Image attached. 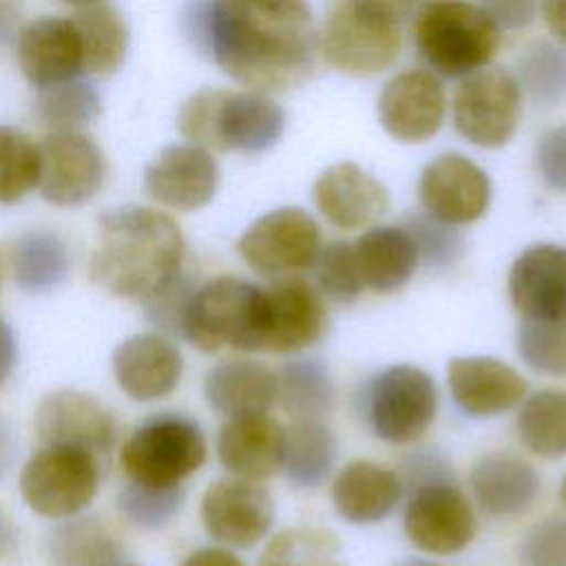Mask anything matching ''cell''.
<instances>
[{"label":"cell","mask_w":566,"mask_h":566,"mask_svg":"<svg viewBox=\"0 0 566 566\" xmlns=\"http://www.w3.org/2000/svg\"><path fill=\"white\" fill-rule=\"evenodd\" d=\"M35 431L44 444H66L91 453L111 451L117 438L115 418L93 396L57 389L35 409Z\"/></svg>","instance_id":"d6986e66"},{"label":"cell","mask_w":566,"mask_h":566,"mask_svg":"<svg viewBox=\"0 0 566 566\" xmlns=\"http://www.w3.org/2000/svg\"><path fill=\"white\" fill-rule=\"evenodd\" d=\"M321 294L336 303H352L363 292V276L356 263L354 248L345 241H332L321 248L314 263Z\"/></svg>","instance_id":"7bdbcfd3"},{"label":"cell","mask_w":566,"mask_h":566,"mask_svg":"<svg viewBox=\"0 0 566 566\" xmlns=\"http://www.w3.org/2000/svg\"><path fill=\"white\" fill-rule=\"evenodd\" d=\"M186 497L184 486H148L128 482L117 493V511L137 528H161L181 509Z\"/></svg>","instance_id":"60d3db41"},{"label":"cell","mask_w":566,"mask_h":566,"mask_svg":"<svg viewBox=\"0 0 566 566\" xmlns=\"http://www.w3.org/2000/svg\"><path fill=\"white\" fill-rule=\"evenodd\" d=\"M203 462L206 438L195 420L179 413L144 420L119 451L126 475L148 486H179Z\"/></svg>","instance_id":"52a82bcc"},{"label":"cell","mask_w":566,"mask_h":566,"mask_svg":"<svg viewBox=\"0 0 566 566\" xmlns=\"http://www.w3.org/2000/svg\"><path fill=\"white\" fill-rule=\"evenodd\" d=\"M11 265L20 290L42 294L64 283L71 261L66 243L57 232L35 228L15 239Z\"/></svg>","instance_id":"4dcf8cb0"},{"label":"cell","mask_w":566,"mask_h":566,"mask_svg":"<svg viewBox=\"0 0 566 566\" xmlns=\"http://www.w3.org/2000/svg\"><path fill=\"white\" fill-rule=\"evenodd\" d=\"M539 9L551 35L566 44V0H539Z\"/></svg>","instance_id":"f907efd6"},{"label":"cell","mask_w":566,"mask_h":566,"mask_svg":"<svg viewBox=\"0 0 566 566\" xmlns=\"http://www.w3.org/2000/svg\"><path fill=\"white\" fill-rule=\"evenodd\" d=\"M402 480L396 471L371 462H347L332 482V504L352 524H376L400 502Z\"/></svg>","instance_id":"484cf974"},{"label":"cell","mask_w":566,"mask_h":566,"mask_svg":"<svg viewBox=\"0 0 566 566\" xmlns=\"http://www.w3.org/2000/svg\"><path fill=\"white\" fill-rule=\"evenodd\" d=\"M522 117V88L511 71L484 66L462 77L451 104L453 128L478 148L509 144Z\"/></svg>","instance_id":"9c48e42d"},{"label":"cell","mask_w":566,"mask_h":566,"mask_svg":"<svg viewBox=\"0 0 566 566\" xmlns=\"http://www.w3.org/2000/svg\"><path fill=\"white\" fill-rule=\"evenodd\" d=\"M181 22L190 44L250 91H290L314 69L318 35L305 0H192Z\"/></svg>","instance_id":"6da1fadb"},{"label":"cell","mask_w":566,"mask_h":566,"mask_svg":"<svg viewBox=\"0 0 566 566\" xmlns=\"http://www.w3.org/2000/svg\"><path fill=\"white\" fill-rule=\"evenodd\" d=\"M455 405L469 416H497L526 398L528 385L517 369L493 356H455L447 365Z\"/></svg>","instance_id":"603a6c76"},{"label":"cell","mask_w":566,"mask_h":566,"mask_svg":"<svg viewBox=\"0 0 566 566\" xmlns=\"http://www.w3.org/2000/svg\"><path fill=\"white\" fill-rule=\"evenodd\" d=\"M562 502H564V506H566V478L562 480Z\"/></svg>","instance_id":"680465c9"},{"label":"cell","mask_w":566,"mask_h":566,"mask_svg":"<svg viewBox=\"0 0 566 566\" xmlns=\"http://www.w3.org/2000/svg\"><path fill=\"white\" fill-rule=\"evenodd\" d=\"M177 128L206 150L256 155L281 139L285 111L268 93L201 88L181 104Z\"/></svg>","instance_id":"3957f363"},{"label":"cell","mask_w":566,"mask_h":566,"mask_svg":"<svg viewBox=\"0 0 566 566\" xmlns=\"http://www.w3.org/2000/svg\"><path fill=\"white\" fill-rule=\"evenodd\" d=\"M469 482L480 509L495 517H513L528 511L539 493L535 469L511 453L482 455L471 469Z\"/></svg>","instance_id":"4316f807"},{"label":"cell","mask_w":566,"mask_h":566,"mask_svg":"<svg viewBox=\"0 0 566 566\" xmlns=\"http://www.w3.org/2000/svg\"><path fill=\"white\" fill-rule=\"evenodd\" d=\"M219 164L210 150L195 144H170L146 166V192L170 210H199L219 190Z\"/></svg>","instance_id":"ac0fdd59"},{"label":"cell","mask_w":566,"mask_h":566,"mask_svg":"<svg viewBox=\"0 0 566 566\" xmlns=\"http://www.w3.org/2000/svg\"><path fill=\"white\" fill-rule=\"evenodd\" d=\"M71 22L80 35L84 73L111 75L115 73L128 53V24L119 11L108 4L77 9Z\"/></svg>","instance_id":"f546056e"},{"label":"cell","mask_w":566,"mask_h":566,"mask_svg":"<svg viewBox=\"0 0 566 566\" xmlns=\"http://www.w3.org/2000/svg\"><path fill=\"white\" fill-rule=\"evenodd\" d=\"M363 283L374 292L400 290L418 268V252L402 226H374L352 245Z\"/></svg>","instance_id":"f1b7e54d"},{"label":"cell","mask_w":566,"mask_h":566,"mask_svg":"<svg viewBox=\"0 0 566 566\" xmlns=\"http://www.w3.org/2000/svg\"><path fill=\"white\" fill-rule=\"evenodd\" d=\"M535 166L546 186L566 192V124L548 128L537 139Z\"/></svg>","instance_id":"bcb514c9"},{"label":"cell","mask_w":566,"mask_h":566,"mask_svg":"<svg viewBox=\"0 0 566 566\" xmlns=\"http://www.w3.org/2000/svg\"><path fill=\"white\" fill-rule=\"evenodd\" d=\"M329 325L318 292L301 279H285L263 290L259 352H301L318 343Z\"/></svg>","instance_id":"9a60e30c"},{"label":"cell","mask_w":566,"mask_h":566,"mask_svg":"<svg viewBox=\"0 0 566 566\" xmlns=\"http://www.w3.org/2000/svg\"><path fill=\"white\" fill-rule=\"evenodd\" d=\"M179 347L161 332L133 334L113 352V374L119 389L133 400H159L181 380Z\"/></svg>","instance_id":"ffe728a7"},{"label":"cell","mask_w":566,"mask_h":566,"mask_svg":"<svg viewBox=\"0 0 566 566\" xmlns=\"http://www.w3.org/2000/svg\"><path fill=\"white\" fill-rule=\"evenodd\" d=\"M515 343L520 358L531 369L566 376V318H524Z\"/></svg>","instance_id":"ab89813d"},{"label":"cell","mask_w":566,"mask_h":566,"mask_svg":"<svg viewBox=\"0 0 566 566\" xmlns=\"http://www.w3.org/2000/svg\"><path fill=\"white\" fill-rule=\"evenodd\" d=\"M276 400L294 420H321L334 409V380L321 360H290L276 374Z\"/></svg>","instance_id":"d6a6232c"},{"label":"cell","mask_w":566,"mask_h":566,"mask_svg":"<svg viewBox=\"0 0 566 566\" xmlns=\"http://www.w3.org/2000/svg\"><path fill=\"white\" fill-rule=\"evenodd\" d=\"M413 44L431 73L467 77L495 57L502 31L475 2L429 0L413 15Z\"/></svg>","instance_id":"277c9868"},{"label":"cell","mask_w":566,"mask_h":566,"mask_svg":"<svg viewBox=\"0 0 566 566\" xmlns=\"http://www.w3.org/2000/svg\"><path fill=\"white\" fill-rule=\"evenodd\" d=\"M18 64L35 86H53L84 73L80 35L71 18H35L18 33Z\"/></svg>","instance_id":"7402d4cb"},{"label":"cell","mask_w":566,"mask_h":566,"mask_svg":"<svg viewBox=\"0 0 566 566\" xmlns=\"http://www.w3.org/2000/svg\"><path fill=\"white\" fill-rule=\"evenodd\" d=\"M201 522L217 542L250 548L268 535L274 522V500L259 480L223 478L206 489Z\"/></svg>","instance_id":"2e32d148"},{"label":"cell","mask_w":566,"mask_h":566,"mask_svg":"<svg viewBox=\"0 0 566 566\" xmlns=\"http://www.w3.org/2000/svg\"><path fill=\"white\" fill-rule=\"evenodd\" d=\"M517 566H566V520L533 524L517 544Z\"/></svg>","instance_id":"f6af8a7d"},{"label":"cell","mask_w":566,"mask_h":566,"mask_svg":"<svg viewBox=\"0 0 566 566\" xmlns=\"http://www.w3.org/2000/svg\"><path fill=\"white\" fill-rule=\"evenodd\" d=\"M184 234L177 221L148 206H117L97 219L91 281L106 292L146 301L184 265Z\"/></svg>","instance_id":"7a4b0ae2"},{"label":"cell","mask_w":566,"mask_h":566,"mask_svg":"<svg viewBox=\"0 0 566 566\" xmlns=\"http://www.w3.org/2000/svg\"><path fill=\"white\" fill-rule=\"evenodd\" d=\"M338 455L334 431L323 420H294L285 429L283 467L292 484L314 489L327 480Z\"/></svg>","instance_id":"1f68e13d"},{"label":"cell","mask_w":566,"mask_h":566,"mask_svg":"<svg viewBox=\"0 0 566 566\" xmlns=\"http://www.w3.org/2000/svg\"><path fill=\"white\" fill-rule=\"evenodd\" d=\"M283 449L285 429L268 413L228 418L217 436V458L237 478H272L283 467Z\"/></svg>","instance_id":"d4e9b609"},{"label":"cell","mask_w":566,"mask_h":566,"mask_svg":"<svg viewBox=\"0 0 566 566\" xmlns=\"http://www.w3.org/2000/svg\"><path fill=\"white\" fill-rule=\"evenodd\" d=\"M438 411L433 378L416 365L382 369L367 391V420L374 433L391 444L418 440Z\"/></svg>","instance_id":"30bf717a"},{"label":"cell","mask_w":566,"mask_h":566,"mask_svg":"<svg viewBox=\"0 0 566 566\" xmlns=\"http://www.w3.org/2000/svg\"><path fill=\"white\" fill-rule=\"evenodd\" d=\"M312 199L323 219L340 230L369 226L389 208L387 188L354 161L325 168L312 186Z\"/></svg>","instance_id":"44dd1931"},{"label":"cell","mask_w":566,"mask_h":566,"mask_svg":"<svg viewBox=\"0 0 566 566\" xmlns=\"http://www.w3.org/2000/svg\"><path fill=\"white\" fill-rule=\"evenodd\" d=\"M515 427L522 444L535 455H566V391L551 387L524 398Z\"/></svg>","instance_id":"836d02e7"},{"label":"cell","mask_w":566,"mask_h":566,"mask_svg":"<svg viewBox=\"0 0 566 566\" xmlns=\"http://www.w3.org/2000/svg\"><path fill=\"white\" fill-rule=\"evenodd\" d=\"M18 358V345L11 325L0 316V385L11 376Z\"/></svg>","instance_id":"816d5d0a"},{"label":"cell","mask_w":566,"mask_h":566,"mask_svg":"<svg viewBox=\"0 0 566 566\" xmlns=\"http://www.w3.org/2000/svg\"><path fill=\"white\" fill-rule=\"evenodd\" d=\"M64 4H71L75 9H86V7H97V4H106V0H62Z\"/></svg>","instance_id":"6f0895ef"},{"label":"cell","mask_w":566,"mask_h":566,"mask_svg":"<svg viewBox=\"0 0 566 566\" xmlns=\"http://www.w3.org/2000/svg\"><path fill=\"white\" fill-rule=\"evenodd\" d=\"M400 226L407 230L416 245L418 263H424L427 268H449L464 252V239L458 232V226L440 221L427 210L405 214Z\"/></svg>","instance_id":"b9f144b4"},{"label":"cell","mask_w":566,"mask_h":566,"mask_svg":"<svg viewBox=\"0 0 566 566\" xmlns=\"http://www.w3.org/2000/svg\"><path fill=\"white\" fill-rule=\"evenodd\" d=\"M53 566H117L122 546L95 517L62 522L49 539Z\"/></svg>","instance_id":"e575fe53"},{"label":"cell","mask_w":566,"mask_h":566,"mask_svg":"<svg viewBox=\"0 0 566 566\" xmlns=\"http://www.w3.org/2000/svg\"><path fill=\"white\" fill-rule=\"evenodd\" d=\"M263 290L237 279L217 276L197 287L186 316L184 338L203 352L234 347L259 352Z\"/></svg>","instance_id":"8992f818"},{"label":"cell","mask_w":566,"mask_h":566,"mask_svg":"<svg viewBox=\"0 0 566 566\" xmlns=\"http://www.w3.org/2000/svg\"><path fill=\"white\" fill-rule=\"evenodd\" d=\"M181 566H245L232 551L217 548V546H206L192 551Z\"/></svg>","instance_id":"681fc988"},{"label":"cell","mask_w":566,"mask_h":566,"mask_svg":"<svg viewBox=\"0 0 566 566\" xmlns=\"http://www.w3.org/2000/svg\"><path fill=\"white\" fill-rule=\"evenodd\" d=\"M489 175L462 153H442L420 172L422 208L440 221L464 226L478 221L491 206Z\"/></svg>","instance_id":"e0dca14e"},{"label":"cell","mask_w":566,"mask_h":566,"mask_svg":"<svg viewBox=\"0 0 566 566\" xmlns=\"http://www.w3.org/2000/svg\"><path fill=\"white\" fill-rule=\"evenodd\" d=\"M318 49L332 69L371 77L396 62L400 22L367 0H338L325 20Z\"/></svg>","instance_id":"5b68a950"},{"label":"cell","mask_w":566,"mask_h":566,"mask_svg":"<svg viewBox=\"0 0 566 566\" xmlns=\"http://www.w3.org/2000/svg\"><path fill=\"white\" fill-rule=\"evenodd\" d=\"M376 115L382 130L402 144H424L444 124L447 93L436 73L407 69L391 75L378 93Z\"/></svg>","instance_id":"4fadbf2b"},{"label":"cell","mask_w":566,"mask_h":566,"mask_svg":"<svg viewBox=\"0 0 566 566\" xmlns=\"http://www.w3.org/2000/svg\"><path fill=\"white\" fill-rule=\"evenodd\" d=\"M195 290L192 276L181 268L159 292L144 301L148 323L161 334L184 336V316Z\"/></svg>","instance_id":"ee69618b"},{"label":"cell","mask_w":566,"mask_h":566,"mask_svg":"<svg viewBox=\"0 0 566 566\" xmlns=\"http://www.w3.org/2000/svg\"><path fill=\"white\" fill-rule=\"evenodd\" d=\"M517 84L522 95L539 106L566 102V51L553 42H533L517 60Z\"/></svg>","instance_id":"74e56055"},{"label":"cell","mask_w":566,"mask_h":566,"mask_svg":"<svg viewBox=\"0 0 566 566\" xmlns=\"http://www.w3.org/2000/svg\"><path fill=\"white\" fill-rule=\"evenodd\" d=\"M259 566H347L340 542L325 528H285L259 557Z\"/></svg>","instance_id":"8d00e7d4"},{"label":"cell","mask_w":566,"mask_h":566,"mask_svg":"<svg viewBox=\"0 0 566 566\" xmlns=\"http://www.w3.org/2000/svg\"><path fill=\"white\" fill-rule=\"evenodd\" d=\"M128 566H133V564H128Z\"/></svg>","instance_id":"94428289"},{"label":"cell","mask_w":566,"mask_h":566,"mask_svg":"<svg viewBox=\"0 0 566 566\" xmlns=\"http://www.w3.org/2000/svg\"><path fill=\"white\" fill-rule=\"evenodd\" d=\"M509 296L524 318H566V248H526L511 265Z\"/></svg>","instance_id":"cb8c5ba5"},{"label":"cell","mask_w":566,"mask_h":566,"mask_svg":"<svg viewBox=\"0 0 566 566\" xmlns=\"http://www.w3.org/2000/svg\"><path fill=\"white\" fill-rule=\"evenodd\" d=\"M99 489V464L95 453L44 444L20 471V493L27 506L46 520L80 515Z\"/></svg>","instance_id":"ba28073f"},{"label":"cell","mask_w":566,"mask_h":566,"mask_svg":"<svg viewBox=\"0 0 566 566\" xmlns=\"http://www.w3.org/2000/svg\"><path fill=\"white\" fill-rule=\"evenodd\" d=\"M402 524L409 542L429 555L460 553L475 535L473 506L453 482L411 491Z\"/></svg>","instance_id":"5bb4252c"},{"label":"cell","mask_w":566,"mask_h":566,"mask_svg":"<svg viewBox=\"0 0 566 566\" xmlns=\"http://www.w3.org/2000/svg\"><path fill=\"white\" fill-rule=\"evenodd\" d=\"M500 31H520L535 22L539 0H478Z\"/></svg>","instance_id":"7dc6e473"},{"label":"cell","mask_w":566,"mask_h":566,"mask_svg":"<svg viewBox=\"0 0 566 566\" xmlns=\"http://www.w3.org/2000/svg\"><path fill=\"white\" fill-rule=\"evenodd\" d=\"M102 111L99 93L93 84L75 77L38 88L33 102L35 117L51 130H82Z\"/></svg>","instance_id":"d590c367"},{"label":"cell","mask_w":566,"mask_h":566,"mask_svg":"<svg viewBox=\"0 0 566 566\" xmlns=\"http://www.w3.org/2000/svg\"><path fill=\"white\" fill-rule=\"evenodd\" d=\"M371 4H376L378 9H382L385 13H389L391 18H396L398 22L413 18L429 0H367Z\"/></svg>","instance_id":"f5cc1de1"},{"label":"cell","mask_w":566,"mask_h":566,"mask_svg":"<svg viewBox=\"0 0 566 566\" xmlns=\"http://www.w3.org/2000/svg\"><path fill=\"white\" fill-rule=\"evenodd\" d=\"M15 451H18L15 436H13L11 427L0 418V480L9 473V469L13 464V458H15Z\"/></svg>","instance_id":"db71d44e"},{"label":"cell","mask_w":566,"mask_h":566,"mask_svg":"<svg viewBox=\"0 0 566 566\" xmlns=\"http://www.w3.org/2000/svg\"><path fill=\"white\" fill-rule=\"evenodd\" d=\"M15 553V531L9 517L0 511V559H9Z\"/></svg>","instance_id":"11a10c76"},{"label":"cell","mask_w":566,"mask_h":566,"mask_svg":"<svg viewBox=\"0 0 566 566\" xmlns=\"http://www.w3.org/2000/svg\"><path fill=\"white\" fill-rule=\"evenodd\" d=\"M203 396L226 418L268 413L276 400V374L256 360H228L206 374Z\"/></svg>","instance_id":"83f0119b"},{"label":"cell","mask_w":566,"mask_h":566,"mask_svg":"<svg viewBox=\"0 0 566 566\" xmlns=\"http://www.w3.org/2000/svg\"><path fill=\"white\" fill-rule=\"evenodd\" d=\"M237 248L256 274L290 276L314 268L323 245L314 217L303 208L283 206L252 221Z\"/></svg>","instance_id":"8fae6325"},{"label":"cell","mask_w":566,"mask_h":566,"mask_svg":"<svg viewBox=\"0 0 566 566\" xmlns=\"http://www.w3.org/2000/svg\"><path fill=\"white\" fill-rule=\"evenodd\" d=\"M396 566H442L440 562H433V559H422V557H409V559H402L398 562Z\"/></svg>","instance_id":"9f6ffc18"},{"label":"cell","mask_w":566,"mask_h":566,"mask_svg":"<svg viewBox=\"0 0 566 566\" xmlns=\"http://www.w3.org/2000/svg\"><path fill=\"white\" fill-rule=\"evenodd\" d=\"M40 184V144L13 126H0V203H18Z\"/></svg>","instance_id":"f35d334b"},{"label":"cell","mask_w":566,"mask_h":566,"mask_svg":"<svg viewBox=\"0 0 566 566\" xmlns=\"http://www.w3.org/2000/svg\"><path fill=\"white\" fill-rule=\"evenodd\" d=\"M2 4H4V0H0V7H2Z\"/></svg>","instance_id":"91938a15"},{"label":"cell","mask_w":566,"mask_h":566,"mask_svg":"<svg viewBox=\"0 0 566 566\" xmlns=\"http://www.w3.org/2000/svg\"><path fill=\"white\" fill-rule=\"evenodd\" d=\"M102 148L82 130H51L40 144V184L44 201L73 208L91 201L104 186Z\"/></svg>","instance_id":"7c38bea8"},{"label":"cell","mask_w":566,"mask_h":566,"mask_svg":"<svg viewBox=\"0 0 566 566\" xmlns=\"http://www.w3.org/2000/svg\"><path fill=\"white\" fill-rule=\"evenodd\" d=\"M453 473L451 467L444 462V458L436 455V453H413L407 464H405V482L411 491L429 486V484H438V482H451Z\"/></svg>","instance_id":"c3c4849f"}]
</instances>
